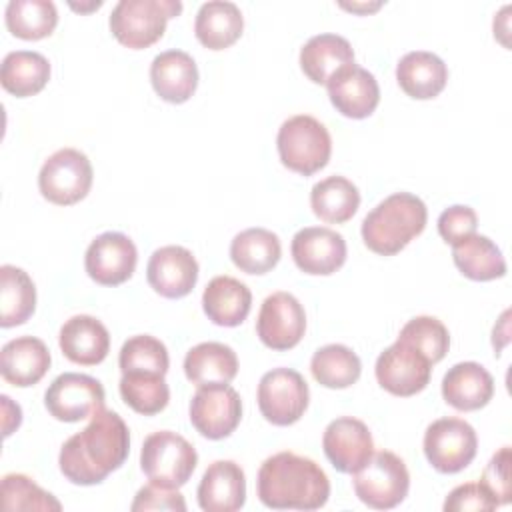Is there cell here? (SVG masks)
<instances>
[{"instance_id": "6da1fadb", "label": "cell", "mask_w": 512, "mask_h": 512, "mask_svg": "<svg viewBox=\"0 0 512 512\" xmlns=\"http://www.w3.org/2000/svg\"><path fill=\"white\" fill-rule=\"evenodd\" d=\"M130 452V432L120 414L98 410L88 426L72 434L60 448L58 466L66 480L94 486L118 470Z\"/></svg>"}, {"instance_id": "7a4b0ae2", "label": "cell", "mask_w": 512, "mask_h": 512, "mask_svg": "<svg viewBox=\"0 0 512 512\" xmlns=\"http://www.w3.org/2000/svg\"><path fill=\"white\" fill-rule=\"evenodd\" d=\"M258 498L272 510H318L328 502L330 480L312 458L278 452L258 470Z\"/></svg>"}, {"instance_id": "3957f363", "label": "cell", "mask_w": 512, "mask_h": 512, "mask_svg": "<svg viewBox=\"0 0 512 512\" xmlns=\"http://www.w3.org/2000/svg\"><path fill=\"white\" fill-rule=\"evenodd\" d=\"M426 220L428 210L418 196L410 192H396L366 214L360 232L364 244L372 252L380 256H394L422 234Z\"/></svg>"}, {"instance_id": "277c9868", "label": "cell", "mask_w": 512, "mask_h": 512, "mask_svg": "<svg viewBox=\"0 0 512 512\" xmlns=\"http://www.w3.org/2000/svg\"><path fill=\"white\" fill-rule=\"evenodd\" d=\"M182 12L180 0H120L110 14V32L126 48L142 50L158 42L170 18Z\"/></svg>"}, {"instance_id": "5b68a950", "label": "cell", "mask_w": 512, "mask_h": 512, "mask_svg": "<svg viewBox=\"0 0 512 512\" xmlns=\"http://www.w3.org/2000/svg\"><path fill=\"white\" fill-rule=\"evenodd\" d=\"M276 148L280 162L302 176L322 170L332 154V138L326 126L308 114H296L282 122Z\"/></svg>"}, {"instance_id": "8992f818", "label": "cell", "mask_w": 512, "mask_h": 512, "mask_svg": "<svg viewBox=\"0 0 512 512\" xmlns=\"http://www.w3.org/2000/svg\"><path fill=\"white\" fill-rule=\"evenodd\" d=\"M194 446L172 430H158L146 436L140 450V468L146 478L166 488L184 486L196 470Z\"/></svg>"}, {"instance_id": "52a82bcc", "label": "cell", "mask_w": 512, "mask_h": 512, "mask_svg": "<svg viewBox=\"0 0 512 512\" xmlns=\"http://www.w3.org/2000/svg\"><path fill=\"white\" fill-rule=\"evenodd\" d=\"M352 486L360 502L374 510H390L398 506L410 488V474L404 460L390 452L380 450L352 474Z\"/></svg>"}, {"instance_id": "ba28073f", "label": "cell", "mask_w": 512, "mask_h": 512, "mask_svg": "<svg viewBox=\"0 0 512 512\" xmlns=\"http://www.w3.org/2000/svg\"><path fill=\"white\" fill-rule=\"evenodd\" d=\"M92 164L76 148H60L46 158L38 174L40 194L58 206L80 202L92 186Z\"/></svg>"}, {"instance_id": "9c48e42d", "label": "cell", "mask_w": 512, "mask_h": 512, "mask_svg": "<svg viewBox=\"0 0 512 512\" xmlns=\"http://www.w3.org/2000/svg\"><path fill=\"white\" fill-rule=\"evenodd\" d=\"M260 414L274 426L298 422L310 400L304 376L292 368H272L258 382L256 392Z\"/></svg>"}, {"instance_id": "30bf717a", "label": "cell", "mask_w": 512, "mask_h": 512, "mask_svg": "<svg viewBox=\"0 0 512 512\" xmlns=\"http://www.w3.org/2000/svg\"><path fill=\"white\" fill-rule=\"evenodd\" d=\"M476 450V430L462 418H438L424 432V456L442 474L464 470L474 460Z\"/></svg>"}, {"instance_id": "8fae6325", "label": "cell", "mask_w": 512, "mask_h": 512, "mask_svg": "<svg viewBox=\"0 0 512 512\" xmlns=\"http://www.w3.org/2000/svg\"><path fill=\"white\" fill-rule=\"evenodd\" d=\"M242 420V400L230 384L198 386L190 400V422L208 440L230 436Z\"/></svg>"}, {"instance_id": "7c38bea8", "label": "cell", "mask_w": 512, "mask_h": 512, "mask_svg": "<svg viewBox=\"0 0 512 512\" xmlns=\"http://www.w3.org/2000/svg\"><path fill=\"white\" fill-rule=\"evenodd\" d=\"M102 384L78 372H64L52 380L44 394V406L60 422H80L104 408Z\"/></svg>"}, {"instance_id": "4fadbf2b", "label": "cell", "mask_w": 512, "mask_h": 512, "mask_svg": "<svg viewBox=\"0 0 512 512\" xmlns=\"http://www.w3.org/2000/svg\"><path fill=\"white\" fill-rule=\"evenodd\" d=\"M306 332V312L296 296L290 292H274L264 298L258 320L256 334L260 342L272 350L294 348Z\"/></svg>"}, {"instance_id": "5bb4252c", "label": "cell", "mask_w": 512, "mask_h": 512, "mask_svg": "<svg viewBox=\"0 0 512 512\" xmlns=\"http://www.w3.org/2000/svg\"><path fill=\"white\" fill-rule=\"evenodd\" d=\"M378 384L394 396H414L422 392L432 374V362L416 348L396 340L376 360Z\"/></svg>"}, {"instance_id": "9a60e30c", "label": "cell", "mask_w": 512, "mask_h": 512, "mask_svg": "<svg viewBox=\"0 0 512 512\" xmlns=\"http://www.w3.org/2000/svg\"><path fill=\"white\" fill-rule=\"evenodd\" d=\"M138 262L134 242L122 232H104L96 236L84 256L88 276L100 286H118L126 282Z\"/></svg>"}, {"instance_id": "2e32d148", "label": "cell", "mask_w": 512, "mask_h": 512, "mask_svg": "<svg viewBox=\"0 0 512 512\" xmlns=\"http://www.w3.org/2000/svg\"><path fill=\"white\" fill-rule=\"evenodd\" d=\"M322 448L330 464L342 474H354L374 454L368 426L352 416L332 420L322 436Z\"/></svg>"}, {"instance_id": "e0dca14e", "label": "cell", "mask_w": 512, "mask_h": 512, "mask_svg": "<svg viewBox=\"0 0 512 512\" xmlns=\"http://www.w3.org/2000/svg\"><path fill=\"white\" fill-rule=\"evenodd\" d=\"M290 252L304 274L328 276L346 262V240L332 228L308 226L294 234Z\"/></svg>"}, {"instance_id": "ac0fdd59", "label": "cell", "mask_w": 512, "mask_h": 512, "mask_svg": "<svg viewBox=\"0 0 512 512\" xmlns=\"http://www.w3.org/2000/svg\"><path fill=\"white\" fill-rule=\"evenodd\" d=\"M146 278L152 290L164 298H184L198 282V262L184 246H162L152 252Z\"/></svg>"}, {"instance_id": "d6986e66", "label": "cell", "mask_w": 512, "mask_h": 512, "mask_svg": "<svg viewBox=\"0 0 512 512\" xmlns=\"http://www.w3.org/2000/svg\"><path fill=\"white\" fill-rule=\"evenodd\" d=\"M326 88L332 106L346 118H368L380 102V88L374 74L358 64L338 72Z\"/></svg>"}, {"instance_id": "ffe728a7", "label": "cell", "mask_w": 512, "mask_h": 512, "mask_svg": "<svg viewBox=\"0 0 512 512\" xmlns=\"http://www.w3.org/2000/svg\"><path fill=\"white\" fill-rule=\"evenodd\" d=\"M196 494L204 512H236L246 502L244 470L234 460H216L206 468Z\"/></svg>"}, {"instance_id": "44dd1931", "label": "cell", "mask_w": 512, "mask_h": 512, "mask_svg": "<svg viewBox=\"0 0 512 512\" xmlns=\"http://www.w3.org/2000/svg\"><path fill=\"white\" fill-rule=\"evenodd\" d=\"M58 344L70 362L80 366H96L110 352V334L94 316L76 314L62 324Z\"/></svg>"}, {"instance_id": "7402d4cb", "label": "cell", "mask_w": 512, "mask_h": 512, "mask_svg": "<svg viewBox=\"0 0 512 512\" xmlns=\"http://www.w3.org/2000/svg\"><path fill=\"white\" fill-rule=\"evenodd\" d=\"M150 82L154 92L170 102L182 104L190 100L198 86V68L194 58L184 50L160 52L150 64Z\"/></svg>"}, {"instance_id": "603a6c76", "label": "cell", "mask_w": 512, "mask_h": 512, "mask_svg": "<svg viewBox=\"0 0 512 512\" xmlns=\"http://www.w3.org/2000/svg\"><path fill=\"white\" fill-rule=\"evenodd\" d=\"M50 352L36 336H18L2 346L0 374L18 388L38 384L50 368Z\"/></svg>"}, {"instance_id": "cb8c5ba5", "label": "cell", "mask_w": 512, "mask_h": 512, "mask_svg": "<svg viewBox=\"0 0 512 512\" xmlns=\"http://www.w3.org/2000/svg\"><path fill=\"white\" fill-rule=\"evenodd\" d=\"M494 396V378L478 362H458L442 378V398L460 412L484 408Z\"/></svg>"}, {"instance_id": "d4e9b609", "label": "cell", "mask_w": 512, "mask_h": 512, "mask_svg": "<svg viewBox=\"0 0 512 512\" xmlns=\"http://www.w3.org/2000/svg\"><path fill=\"white\" fill-rule=\"evenodd\" d=\"M202 308L216 326H240L252 308L250 288L234 276H214L202 294Z\"/></svg>"}, {"instance_id": "484cf974", "label": "cell", "mask_w": 512, "mask_h": 512, "mask_svg": "<svg viewBox=\"0 0 512 512\" xmlns=\"http://www.w3.org/2000/svg\"><path fill=\"white\" fill-rule=\"evenodd\" d=\"M354 64V50L344 36L318 34L300 48V68L314 84H328Z\"/></svg>"}, {"instance_id": "4316f807", "label": "cell", "mask_w": 512, "mask_h": 512, "mask_svg": "<svg viewBox=\"0 0 512 512\" xmlns=\"http://www.w3.org/2000/svg\"><path fill=\"white\" fill-rule=\"evenodd\" d=\"M396 80L410 98L430 100L444 90L448 68L440 56L426 50H414L404 54L396 64Z\"/></svg>"}, {"instance_id": "83f0119b", "label": "cell", "mask_w": 512, "mask_h": 512, "mask_svg": "<svg viewBox=\"0 0 512 512\" xmlns=\"http://www.w3.org/2000/svg\"><path fill=\"white\" fill-rule=\"evenodd\" d=\"M244 30V18L234 2L210 0L198 8L194 34L208 50H224L232 46Z\"/></svg>"}, {"instance_id": "f1b7e54d", "label": "cell", "mask_w": 512, "mask_h": 512, "mask_svg": "<svg viewBox=\"0 0 512 512\" xmlns=\"http://www.w3.org/2000/svg\"><path fill=\"white\" fill-rule=\"evenodd\" d=\"M184 374L196 386L230 384L238 374V356L228 344L200 342L186 352Z\"/></svg>"}, {"instance_id": "f546056e", "label": "cell", "mask_w": 512, "mask_h": 512, "mask_svg": "<svg viewBox=\"0 0 512 512\" xmlns=\"http://www.w3.org/2000/svg\"><path fill=\"white\" fill-rule=\"evenodd\" d=\"M50 80V62L44 54L34 50H14L2 60L0 82L2 88L16 98L38 94Z\"/></svg>"}, {"instance_id": "4dcf8cb0", "label": "cell", "mask_w": 512, "mask_h": 512, "mask_svg": "<svg viewBox=\"0 0 512 512\" xmlns=\"http://www.w3.org/2000/svg\"><path fill=\"white\" fill-rule=\"evenodd\" d=\"M282 256L280 238L266 228H246L230 242L234 266L246 274L270 272Z\"/></svg>"}, {"instance_id": "1f68e13d", "label": "cell", "mask_w": 512, "mask_h": 512, "mask_svg": "<svg viewBox=\"0 0 512 512\" xmlns=\"http://www.w3.org/2000/svg\"><path fill=\"white\" fill-rule=\"evenodd\" d=\"M452 258L456 268L476 282L496 280L506 274V260L500 248L482 234H472L452 244Z\"/></svg>"}, {"instance_id": "d6a6232c", "label": "cell", "mask_w": 512, "mask_h": 512, "mask_svg": "<svg viewBox=\"0 0 512 512\" xmlns=\"http://www.w3.org/2000/svg\"><path fill=\"white\" fill-rule=\"evenodd\" d=\"M310 206L322 222L344 224L356 214L360 206V192L348 178L328 176L312 186Z\"/></svg>"}, {"instance_id": "836d02e7", "label": "cell", "mask_w": 512, "mask_h": 512, "mask_svg": "<svg viewBox=\"0 0 512 512\" xmlns=\"http://www.w3.org/2000/svg\"><path fill=\"white\" fill-rule=\"evenodd\" d=\"M36 308V286L28 272L12 264L0 266V326L24 324Z\"/></svg>"}, {"instance_id": "e575fe53", "label": "cell", "mask_w": 512, "mask_h": 512, "mask_svg": "<svg viewBox=\"0 0 512 512\" xmlns=\"http://www.w3.org/2000/svg\"><path fill=\"white\" fill-rule=\"evenodd\" d=\"M314 380L324 388H348L362 372V364L356 352L344 344H326L318 348L310 360Z\"/></svg>"}, {"instance_id": "d590c367", "label": "cell", "mask_w": 512, "mask_h": 512, "mask_svg": "<svg viewBox=\"0 0 512 512\" xmlns=\"http://www.w3.org/2000/svg\"><path fill=\"white\" fill-rule=\"evenodd\" d=\"M6 28L22 40H40L54 32L58 10L50 0H10L4 10Z\"/></svg>"}, {"instance_id": "8d00e7d4", "label": "cell", "mask_w": 512, "mask_h": 512, "mask_svg": "<svg viewBox=\"0 0 512 512\" xmlns=\"http://www.w3.org/2000/svg\"><path fill=\"white\" fill-rule=\"evenodd\" d=\"M120 396L134 412L154 416L168 406L170 388L162 374L128 372L120 378Z\"/></svg>"}, {"instance_id": "74e56055", "label": "cell", "mask_w": 512, "mask_h": 512, "mask_svg": "<svg viewBox=\"0 0 512 512\" xmlns=\"http://www.w3.org/2000/svg\"><path fill=\"white\" fill-rule=\"evenodd\" d=\"M118 364L122 374L128 372H152V374H162L166 376L170 358L164 342L150 334H138L128 338L118 356Z\"/></svg>"}, {"instance_id": "f35d334b", "label": "cell", "mask_w": 512, "mask_h": 512, "mask_svg": "<svg viewBox=\"0 0 512 512\" xmlns=\"http://www.w3.org/2000/svg\"><path fill=\"white\" fill-rule=\"evenodd\" d=\"M398 340L416 348L432 364L440 362L450 348L448 328L434 316H416L404 324Z\"/></svg>"}, {"instance_id": "ab89813d", "label": "cell", "mask_w": 512, "mask_h": 512, "mask_svg": "<svg viewBox=\"0 0 512 512\" xmlns=\"http://www.w3.org/2000/svg\"><path fill=\"white\" fill-rule=\"evenodd\" d=\"M4 510H62V504L26 474H6L2 478Z\"/></svg>"}, {"instance_id": "60d3db41", "label": "cell", "mask_w": 512, "mask_h": 512, "mask_svg": "<svg viewBox=\"0 0 512 512\" xmlns=\"http://www.w3.org/2000/svg\"><path fill=\"white\" fill-rule=\"evenodd\" d=\"M480 484L490 492L498 506L508 504L512 496L510 488V446H502L486 464Z\"/></svg>"}, {"instance_id": "b9f144b4", "label": "cell", "mask_w": 512, "mask_h": 512, "mask_svg": "<svg viewBox=\"0 0 512 512\" xmlns=\"http://www.w3.org/2000/svg\"><path fill=\"white\" fill-rule=\"evenodd\" d=\"M476 226H478V216L474 208L464 204H454L438 216V234L448 244H456L476 234Z\"/></svg>"}, {"instance_id": "7bdbcfd3", "label": "cell", "mask_w": 512, "mask_h": 512, "mask_svg": "<svg viewBox=\"0 0 512 512\" xmlns=\"http://www.w3.org/2000/svg\"><path fill=\"white\" fill-rule=\"evenodd\" d=\"M498 508L496 500L480 482H466L456 486L444 500L446 512H490Z\"/></svg>"}, {"instance_id": "ee69618b", "label": "cell", "mask_w": 512, "mask_h": 512, "mask_svg": "<svg viewBox=\"0 0 512 512\" xmlns=\"http://www.w3.org/2000/svg\"><path fill=\"white\" fill-rule=\"evenodd\" d=\"M132 512H142V510H186L184 496L178 492V488H166L160 484H146L136 492V498L130 506Z\"/></svg>"}, {"instance_id": "f6af8a7d", "label": "cell", "mask_w": 512, "mask_h": 512, "mask_svg": "<svg viewBox=\"0 0 512 512\" xmlns=\"http://www.w3.org/2000/svg\"><path fill=\"white\" fill-rule=\"evenodd\" d=\"M0 400H2V414H4V418H2L4 438H8V436L20 426V422H22V410H20V406L14 404L6 394H2Z\"/></svg>"}, {"instance_id": "bcb514c9", "label": "cell", "mask_w": 512, "mask_h": 512, "mask_svg": "<svg viewBox=\"0 0 512 512\" xmlns=\"http://www.w3.org/2000/svg\"><path fill=\"white\" fill-rule=\"evenodd\" d=\"M510 310H506L502 316H500V320H498V324L494 326V330H492V344H494V350H496V354H500V350L510 342Z\"/></svg>"}, {"instance_id": "7dc6e473", "label": "cell", "mask_w": 512, "mask_h": 512, "mask_svg": "<svg viewBox=\"0 0 512 512\" xmlns=\"http://www.w3.org/2000/svg\"><path fill=\"white\" fill-rule=\"evenodd\" d=\"M342 8L352 10V12H370V10L380 8V2H378V4H374V6H366V4H342Z\"/></svg>"}]
</instances>
